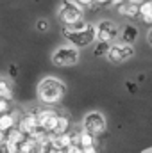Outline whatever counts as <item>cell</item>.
Returning <instances> with one entry per match:
<instances>
[{
    "mask_svg": "<svg viewBox=\"0 0 152 153\" xmlns=\"http://www.w3.org/2000/svg\"><path fill=\"white\" fill-rule=\"evenodd\" d=\"M66 89H65V84L54 76H47L39 82L38 85V98L41 103L45 105H56L63 100Z\"/></svg>",
    "mask_w": 152,
    "mask_h": 153,
    "instance_id": "1",
    "label": "cell"
},
{
    "mask_svg": "<svg viewBox=\"0 0 152 153\" xmlns=\"http://www.w3.org/2000/svg\"><path fill=\"white\" fill-rule=\"evenodd\" d=\"M57 18L63 23V27L75 25L77 22L84 20V9L77 4L75 0H63L57 9Z\"/></svg>",
    "mask_w": 152,
    "mask_h": 153,
    "instance_id": "2",
    "label": "cell"
},
{
    "mask_svg": "<svg viewBox=\"0 0 152 153\" xmlns=\"http://www.w3.org/2000/svg\"><path fill=\"white\" fill-rule=\"evenodd\" d=\"M81 59L79 48L75 46H59L52 53V64L57 68H66V66H75Z\"/></svg>",
    "mask_w": 152,
    "mask_h": 153,
    "instance_id": "3",
    "label": "cell"
},
{
    "mask_svg": "<svg viewBox=\"0 0 152 153\" xmlns=\"http://www.w3.org/2000/svg\"><path fill=\"white\" fill-rule=\"evenodd\" d=\"M118 25L111 20H100L95 23V41L102 45H113L114 39L118 38Z\"/></svg>",
    "mask_w": 152,
    "mask_h": 153,
    "instance_id": "4",
    "label": "cell"
},
{
    "mask_svg": "<svg viewBox=\"0 0 152 153\" xmlns=\"http://www.w3.org/2000/svg\"><path fill=\"white\" fill-rule=\"evenodd\" d=\"M82 130L91 134V135H95V137L102 135L106 132V117H104V114L99 112V111L88 112L84 116V119H82Z\"/></svg>",
    "mask_w": 152,
    "mask_h": 153,
    "instance_id": "5",
    "label": "cell"
},
{
    "mask_svg": "<svg viewBox=\"0 0 152 153\" xmlns=\"http://www.w3.org/2000/svg\"><path fill=\"white\" fill-rule=\"evenodd\" d=\"M132 55H134V46L120 41V43L109 45L106 59L109 62H113V64H122V62H127L129 59H132Z\"/></svg>",
    "mask_w": 152,
    "mask_h": 153,
    "instance_id": "6",
    "label": "cell"
},
{
    "mask_svg": "<svg viewBox=\"0 0 152 153\" xmlns=\"http://www.w3.org/2000/svg\"><path fill=\"white\" fill-rule=\"evenodd\" d=\"M61 114L54 109H38V121H39V128L45 130L47 134H54L57 128Z\"/></svg>",
    "mask_w": 152,
    "mask_h": 153,
    "instance_id": "7",
    "label": "cell"
},
{
    "mask_svg": "<svg viewBox=\"0 0 152 153\" xmlns=\"http://www.w3.org/2000/svg\"><path fill=\"white\" fill-rule=\"evenodd\" d=\"M39 128V121H38V109H32L29 112L20 116L18 119V130H22V134H25L27 137L32 135L36 130Z\"/></svg>",
    "mask_w": 152,
    "mask_h": 153,
    "instance_id": "8",
    "label": "cell"
},
{
    "mask_svg": "<svg viewBox=\"0 0 152 153\" xmlns=\"http://www.w3.org/2000/svg\"><path fill=\"white\" fill-rule=\"evenodd\" d=\"M61 34L68 39L75 48H82V46H88V45H91L95 41V25L88 32H68V30L61 29Z\"/></svg>",
    "mask_w": 152,
    "mask_h": 153,
    "instance_id": "9",
    "label": "cell"
},
{
    "mask_svg": "<svg viewBox=\"0 0 152 153\" xmlns=\"http://www.w3.org/2000/svg\"><path fill=\"white\" fill-rule=\"evenodd\" d=\"M18 114L16 112H7V114H0V132L7 134L13 128L18 126Z\"/></svg>",
    "mask_w": 152,
    "mask_h": 153,
    "instance_id": "10",
    "label": "cell"
},
{
    "mask_svg": "<svg viewBox=\"0 0 152 153\" xmlns=\"http://www.w3.org/2000/svg\"><path fill=\"white\" fill-rule=\"evenodd\" d=\"M116 11H118L122 16H125V18H138V16H140V5L131 4V2H125V4H122V5H118Z\"/></svg>",
    "mask_w": 152,
    "mask_h": 153,
    "instance_id": "11",
    "label": "cell"
},
{
    "mask_svg": "<svg viewBox=\"0 0 152 153\" xmlns=\"http://www.w3.org/2000/svg\"><path fill=\"white\" fill-rule=\"evenodd\" d=\"M138 29L134 27V25H125L123 29H122V43H127V45H132V43H136V39H138Z\"/></svg>",
    "mask_w": 152,
    "mask_h": 153,
    "instance_id": "12",
    "label": "cell"
},
{
    "mask_svg": "<svg viewBox=\"0 0 152 153\" xmlns=\"http://www.w3.org/2000/svg\"><path fill=\"white\" fill-rule=\"evenodd\" d=\"M79 146H81L82 150H86V148H95V146H97V137L91 135V134H88V132H84V130H81V132H79Z\"/></svg>",
    "mask_w": 152,
    "mask_h": 153,
    "instance_id": "13",
    "label": "cell"
},
{
    "mask_svg": "<svg viewBox=\"0 0 152 153\" xmlns=\"http://www.w3.org/2000/svg\"><path fill=\"white\" fill-rule=\"evenodd\" d=\"M0 100H5V102L13 100V85L5 78H0Z\"/></svg>",
    "mask_w": 152,
    "mask_h": 153,
    "instance_id": "14",
    "label": "cell"
},
{
    "mask_svg": "<svg viewBox=\"0 0 152 153\" xmlns=\"http://www.w3.org/2000/svg\"><path fill=\"white\" fill-rule=\"evenodd\" d=\"M70 130V119L66 116H61L59 117V123H57V128L54 132V135H63V134H68Z\"/></svg>",
    "mask_w": 152,
    "mask_h": 153,
    "instance_id": "15",
    "label": "cell"
},
{
    "mask_svg": "<svg viewBox=\"0 0 152 153\" xmlns=\"http://www.w3.org/2000/svg\"><path fill=\"white\" fill-rule=\"evenodd\" d=\"M108 50H109V45H102V43H99L97 48L93 50V53H95L97 57H102V55L106 57V55H108Z\"/></svg>",
    "mask_w": 152,
    "mask_h": 153,
    "instance_id": "16",
    "label": "cell"
},
{
    "mask_svg": "<svg viewBox=\"0 0 152 153\" xmlns=\"http://www.w3.org/2000/svg\"><path fill=\"white\" fill-rule=\"evenodd\" d=\"M75 2L82 7V9H88V11H95V9H97V5L93 4V0H75Z\"/></svg>",
    "mask_w": 152,
    "mask_h": 153,
    "instance_id": "17",
    "label": "cell"
},
{
    "mask_svg": "<svg viewBox=\"0 0 152 153\" xmlns=\"http://www.w3.org/2000/svg\"><path fill=\"white\" fill-rule=\"evenodd\" d=\"M48 29H50V25H48L47 20H38V22H36V30H38V32H47Z\"/></svg>",
    "mask_w": 152,
    "mask_h": 153,
    "instance_id": "18",
    "label": "cell"
},
{
    "mask_svg": "<svg viewBox=\"0 0 152 153\" xmlns=\"http://www.w3.org/2000/svg\"><path fill=\"white\" fill-rule=\"evenodd\" d=\"M125 85H127V91H129V93H136V91H138V84L132 82V80H127Z\"/></svg>",
    "mask_w": 152,
    "mask_h": 153,
    "instance_id": "19",
    "label": "cell"
},
{
    "mask_svg": "<svg viewBox=\"0 0 152 153\" xmlns=\"http://www.w3.org/2000/svg\"><path fill=\"white\" fill-rule=\"evenodd\" d=\"M9 112V102L0 100V114H7Z\"/></svg>",
    "mask_w": 152,
    "mask_h": 153,
    "instance_id": "20",
    "label": "cell"
},
{
    "mask_svg": "<svg viewBox=\"0 0 152 153\" xmlns=\"http://www.w3.org/2000/svg\"><path fill=\"white\" fill-rule=\"evenodd\" d=\"M65 153H82V148H81V146H77V144H74V146H70Z\"/></svg>",
    "mask_w": 152,
    "mask_h": 153,
    "instance_id": "21",
    "label": "cell"
},
{
    "mask_svg": "<svg viewBox=\"0 0 152 153\" xmlns=\"http://www.w3.org/2000/svg\"><path fill=\"white\" fill-rule=\"evenodd\" d=\"M9 76H11V78H16V76H18V68H16L14 64L9 68Z\"/></svg>",
    "mask_w": 152,
    "mask_h": 153,
    "instance_id": "22",
    "label": "cell"
},
{
    "mask_svg": "<svg viewBox=\"0 0 152 153\" xmlns=\"http://www.w3.org/2000/svg\"><path fill=\"white\" fill-rule=\"evenodd\" d=\"M125 2H127V0H111L109 4H113V5H116V7H118V5H122V4H125Z\"/></svg>",
    "mask_w": 152,
    "mask_h": 153,
    "instance_id": "23",
    "label": "cell"
},
{
    "mask_svg": "<svg viewBox=\"0 0 152 153\" xmlns=\"http://www.w3.org/2000/svg\"><path fill=\"white\" fill-rule=\"evenodd\" d=\"M108 2H111V0H93L95 5H104V4H108Z\"/></svg>",
    "mask_w": 152,
    "mask_h": 153,
    "instance_id": "24",
    "label": "cell"
},
{
    "mask_svg": "<svg viewBox=\"0 0 152 153\" xmlns=\"http://www.w3.org/2000/svg\"><path fill=\"white\" fill-rule=\"evenodd\" d=\"M82 153H99V152H97V148H86V150H82Z\"/></svg>",
    "mask_w": 152,
    "mask_h": 153,
    "instance_id": "25",
    "label": "cell"
},
{
    "mask_svg": "<svg viewBox=\"0 0 152 153\" xmlns=\"http://www.w3.org/2000/svg\"><path fill=\"white\" fill-rule=\"evenodd\" d=\"M147 39H149V43L152 45V29L149 30V34H147Z\"/></svg>",
    "mask_w": 152,
    "mask_h": 153,
    "instance_id": "26",
    "label": "cell"
}]
</instances>
